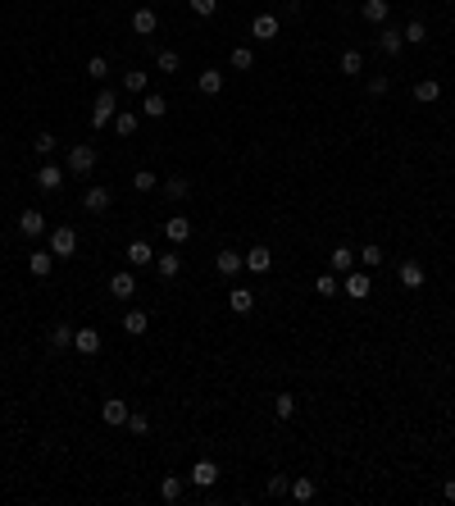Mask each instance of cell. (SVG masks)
<instances>
[{"instance_id": "4dcf8cb0", "label": "cell", "mask_w": 455, "mask_h": 506, "mask_svg": "<svg viewBox=\"0 0 455 506\" xmlns=\"http://www.w3.org/2000/svg\"><path fill=\"white\" fill-rule=\"evenodd\" d=\"M401 37H405V46H423V42H428V23H423V19H410V23L401 28Z\"/></svg>"}, {"instance_id": "d6a6232c", "label": "cell", "mask_w": 455, "mask_h": 506, "mask_svg": "<svg viewBox=\"0 0 455 506\" xmlns=\"http://www.w3.org/2000/svg\"><path fill=\"white\" fill-rule=\"evenodd\" d=\"M201 91H205V96H219V91H223V69H205V73H201Z\"/></svg>"}, {"instance_id": "ee69618b", "label": "cell", "mask_w": 455, "mask_h": 506, "mask_svg": "<svg viewBox=\"0 0 455 506\" xmlns=\"http://www.w3.org/2000/svg\"><path fill=\"white\" fill-rule=\"evenodd\" d=\"M132 188L137 192H155V174L151 169H137V174H132Z\"/></svg>"}, {"instance_id": "8d00e7d4", "label": "cell", "mask_w": 455, "mask_h": 506, "mask_svg": "<svg viewBox=\"0 0 455 506\" xmlns=\"http://www.w3.org/2000/svg\"><path fill=\"white\" fill-rule=\"evenodd\" d=\"M183 479H178V474H169V479H164V484H160V497H164V502H178V497H183Z\"/></svg>"}, {"instance_id": "44dd1931", "label": "cell", "mask_w": 455, "mask_h": 506, "mask_svg": "<svg viewBox=\"0 0 455 506\" xmlns=\"http://www.w3.org/2000/svg\"><path fill=\"white\" fill-rule=\"evenodd\" d=\"M155 23H160V14H155L151 5H141V10L132 14V33H137V37H151V33H155Z\"/></svg>"}, {"instance_id": "d6986e66", "label": "cell", "mask_w": 455, "mask_h": 506, "mask_svg": "<svg viewBox=\"0 0 455 506\" xmlns=\"http://www.w3.org/2000/svg\"><path fill=\"white\" fill-rule=\"evenodd\" d=\"M214 269H219L223 278H232L237 269H246V255H241V251H219V255H214Z\"/></svg>"}, {"instance_id": "1f68e13d", "label": "cell", "mask_w": 455, "mask_h": 506, "mask_svg": "<svg viewBox=\"0 0 455 506\" xmlns=\"http://www.w3.org/2000/svg\"><path fill=\"white\" fill-rule=\"evenodd\" d=\"M109 128L119 132V137H132V132H137V114H132V110H119L114 119H109Z\"/></svg>"}, {"instance_id": "6da1fadb", "label": "cell", "mask_w": 455, "mask_h": 506, "mask_svg": "<svg viewBox=\"0 0 455 506\" xmlns=\"http://www.w3.org/2000/svg\"><path fill=\"white\" fill-rule=\"evenodd\" d=\"M114 114H119V96L105 87L96 96V105H91V128H109V119H114Z\"/></svg>"}, {"instance_id": "c3c4849f", "label": "cell", "mask_w": 455, "mask_h": 506, "mask_svg": "<svg viewBox=\"0 0 455 506\" xmlns=\"http://www.w3.org/2000/svg\"><path fill=\"white\" fill-rule=\"evenodd\" d=\"M192 10H196V14H201V19H210V14H214V10H219V0H192Z\"/></svg>"}, {"instance_id": "ffe728a7", "label": "cell", "mask_w": 455, "mask_h": 506, "mask_svg": "<svg viewBox=\"0 0 455 506\" xmlns=\"http://www.w3.org/2000/svg\"><path fill=\"white\" fill-rule=\"evenodd\" d=\"M192 484L196 488H214L219 484V465L214 461H196L192 465Z\"/></svg>"}, {"instance_id": "d4e9b609", "label": "cell", "mask_w": 455, "mask_h": 506, "mask_svg": "<svg viewBox=\"0 0 455 506\" xmlns=\"http://www.w3.org/2000/svg\"><path fill=\"white\" fill-rule=\"evenodd\" d=\"M328 264H333V274H337V278L351 274V269H355V251H351V246H337V251L328 255Z\"/></svg>"}, {"instance_id": "7a4b0ae2", "label": "cell", "mask_w": 455, "mask_h": 506, "mask_svg": "<svg viewBox=\"0 0 455 506\" xmlns=\"http://www.w3.org/2000/svg\"><path fill=\"white\" fill-rule=\"evenodd\" d=\"M342 292H346L351 301H364L369 292H373V278H369V269H351V274H342Z\"/></svg>"}, {"instance_id": "8992f818", "label": "cell", "mask_w": 455, "mask_h": 506, "mask_svg": "<svg viewBox=\"0 0 455 506\" xmlns=\"http://www.w3.org/2000/svg\"><path fill=\"white\" fill-rule=\"evenodd\" d=\"M128 415H132L128 401H119V397H109L105 406H100V419H105L109 429H123V424H128Z\"/></svg>"}, {"instance_id": "e0dca14e", "label": "cell", "mask_w": 455, "mask_h": 506, "mask_svg": "<svg viewBox=\"0 0 455 506\" xmlns=\"http://www.w3.org/2000/svg\"><path fill=\"white\" fill-rule=\"evenodd\" d=\"M246 269H250V274H269V269H273V251H269V246H250V251H246Z\"/></svg>"}, {"instance_id": "f1b7e54d", "label": "cell", "mask_w": 455, "mask_h": 506, "mask_svg": "<svg viewBox=\"0 0 455 506\" xmlns=\"http://www.w3.org/2000/svg\"><path fill=\"white\" fill-rule=\"evenodd\" d=\"M337 69H342V73H346V78H360V73H364V55H360V51H342V60H337Z\"/></svg>"}, {"instance_id": "30bf717a", "label": "cell", "mask_w": 455, "mask_h": 506, "mask_svg": "<svg viewBox=\"0 0 455 506\" xmlns=\"http://www.w3.org/2000/svg\"><path fill=\"white\" fill-rule=\"evenodd\" d=\"M278 14H255V19H250V37H260V42H273V37H278Z\"/></svg>"}, {"instance_id": "d590c367", "label": "cell", "mask_w": 455, "mask_h": 506, "mask_svg": "<svg viewBox=\"0 0 455 506\" xmlns=\"http://www.w3.org/2000/svg\"><path fill=\"white\" fill-rule=\"evenodd\" d=\"M273 410H278V419H292L296 415V392H278L273 397Z\"/></svg>"}, {"instance_id": "5bb4252c", "label": "cell", "mask_w": 455, "mask_h": 506, "mask_svg": "<svg viewBox=\"0 0 455 506\" xmlns=\"http://www.w3.org/2000/svg\"><path fill=\"white\" fill-rule=\"evenodd\" d=\"M287 497H292V502H315V497H319V484H315V479H310V474H301V479H292V488H287Z\"/></svg>"}, {"instance_id": "cb8c5ba5", "label": "cell", "mask_w": 455, "mask_h": 506, "mask_svg": "<svg viewBox=\"0 0 455 506\" xmlns=\"http://www.w3.org/2000/svg\"><path fill=\"white\" fill-rule=\"evenodd\" d=\"M50 269H55V251H32L28 255V274L32 278H46Z\"/></svg>"}, {"instance_id": "7402d4cb", "label": "cell", "mask_w": 455, "mask_h": 506, "mask_svg": "<svg viewBox=\"0 0 455 506\" xmlns=\"http://www.w3.org/2000/svg\"><path fill=\"white\" fill-rule=\"evenodd\" d=\"M437 96H442V82H437V78H419V82H414V100H419V105H433Z\"/></svg>"}, {"instance_id": "2e32d148", "label": "cell", "mask_w": 455, "mask_h": 506, "mask_svg": "<svg viewBox=\"0 0 455 506\" xmlns=\"http://www.w3.org/2000/svg\"><path fill=\"white\" fill-rule=\"evenodd\" d=\"M128 264H132V269H146V264H155V246L141 242V237H137V242H128Z\"/></svg>"}, {"instance_id": "ab89813d", "label": "cell", "mask_w": 455, "mask_h": 506, "mask_svg": "<svg viewBox=\"0 0 455 506\" xmlns=\"http://www.w3.org/2000/svg\"><path fill=\"white\" fill-rule=\"evenodd\" d=\"M178 64H183L178 51H160V55H155V69H160V73H178Z\"/></svg>"}, {"instance_id": "ba28073f", "label": "cell", "mask_w": 455, "mask_h": 506, "mask_svg": "<svg viewBox=\"0 0 455 506\" xmlns=\"http://www.w3.org/2000/svg\"><path fill=\"white\" fill-rule=\"evenodd\" d=\"M228 310L232 315H250L255 310V292L250 287H228Z\"/></svg>"}, {"instance_id": "4316f807", "label": "cell", "mask_w": 455, "mask_h": 506, "mask_svg": "<svg viewBox=\"0 0 455 506\" xmlns=\"http://www.w3.org/2000/svg\"><path fill=\"white\" fill-rule=\"evenodd\" d=\"M19 228L28 233V237H41V233H46V215H41V210H23V215H19Z\"/></svg>"}, {"instance_id": "7dc6e473", "label": "cell", "mask_w": 455, "mask_h": 506, "mask_svg": "<svg viewBox=\"0 0 455 506\" xmlns=\"http://www.w3.org/2000/svg\"><path fill=\"white\" fill-rule=\"evenodd\" d=\"M387 87H391V82H387V78H369V96H387Z\"/></svg>"}, {"instance_id": "b9f144b4", "label": "cell", "mask_w": 455, "mask_h": 506, "mask_svg": "<svg viewBox=\"0 0 455 506\" xmlns=\"http://www.w3.org/2000/svg\"><path fill=\"white\" fill-rule=\"evenodd\" d=\"M123 87H128V91H137V96H146V73H141V69L123 73Z\"/></svg>"}, {"instance_id": "9a60e30c", "label": "cell", "mask_w": 455, "mask_h": 506, "mask_svg": "<svg viewBox=\"0 0 455 506\" xmlns=\"http://www.w3.org/2000/svg\"><path fill=\"white\" fill-rule=\"evenodd\" d=\"M387 14H391L387 0H364V5H360V19L373 23V28H382V23H387Z\"/></svg>"}, {"instance_id": "681fc988", "label": "cell", "mask_w": 455, "mask_h": 506, "mask_svg": "<svg viewBox=\"0 0 455 506\" xmlns=\"http://www.w3.org/2000/svg\"><path fill=\"white\" fill-rule=\"evenodd\" d=\"M442 497H446V502L455 506V479H446V484H442Z\"/></svg>"}, {"instance_id": "5b68a950", "label": "cell", "mask_w": 455, "mask_h": 506, "mask_svg": "<svg viewBox=\"0 0 455 506\" xmlns=\"http://www.w3.org/2000/svg\"><path fill=\"white\" fill-rule=\"evenodd\" d=\"M100 347H105V338L96 329H73V352L77 356H96Z\"/></svg>"}, {"instance_id": "f6af8a7d", "label": "cell", "mask_w": 455, "mask_h": 506, "mask_svg": "<svg viewBox=\"0 0 455 506\" xmlns=\"http://www.w3.org/2000/svg\"><path fill=\"white\" fill-rule=\"evenodd\" d=\"M32 151L41 155V160H50V151H55V137H50V132H37V142H32Z\"/></svg>"}, {"instance_id": "f546056e", "label": "cell", "mask_w": 455, "mask_h": 506, "mask_svg": "<svg viewBox=\"0 0 455 506\" xmlns=\"http://www.w3.org/2000/svg\"><path fill=\"white\" fill-rule=\"evenodd\" d=\"M355 264H360V269H378V264H382V246H378V242L360 246V251H355Z\"/></svg>"}, {"instance_id": "836d02e7", "label": "cell", "mask_w": 455, "mask_h": 506, "mask_svg": "<svg viewBox=\"0 0 455 506\" xmlns=\"http://www.w3.org/2000/svg\"><path fill=\"white\" fill-rule=\"evenodd\" d=\"M50 347H55V352L73 347V324H55V329H50Z\"/></svg>"}, {"instance_id": "74e56055", "label": "cell", "mask_w": 455, "mask_h": 506, "mask_svg": "<svg viewBox=\"0 0 455 506\" xmlns=\"http://www.w3.org/2000/svg\"><path fill=\"white\" fill-rule=\"evenodd\" d=\"M228 60H232V69H237V73H246V69L255 64V51H250V46H237V51H232Z\"/></svg>"}, {"instance_id": "ac0fdd59", "label": "cell", "mask_w": 455, "mask_h": 506, "mask_svg": "<svg viewBox=\"0 0 455 506\" xmlns=\"http://www.w3.org/2000/svg\"><path fill=\"white\" fill-rule=\"evenodd\" d=\"M109 292H114L119 301H128L132 292H137V274H132V269H119V274L109 278Z\"/></svg>"}, {"instance_id": "8fae6325", "label": "cell", "mask_w": 455, "mask_h": 506, "mask_svg": "<svg viewBox=\"0 0 455 506\" xmlns=\"http://www.w3.org/2000/svg\"><path fill=\"white\" fill-rule=\"evenodd\" d=\"M37 188H41V192H59V188H64V169L46 160V165L37 169Z\"/></svg>"}, {"instance_id": "277c9868", "label": "cell", "mask_w": 455, "mask_h": 506, "mask_svg": "<svg viewBox=\"0 0 455 506\" xmlns=\"http://www.w3.org/2000/svg\"><path fill=\"white\" fill-rule=\"evenodd\" d=\"M396 278H401V287H410V292H419V287L428 283V269H423L419 260H401V269H396Z\"/></svg>"}, {"instance_id": "52a82bcc", "label": "cell", "mask_w": 455, "mask_h": 506, "mask_svg": "<svg viewBox=\"0 0 455 506\" xmlns=\"http://www.w3.org/2000/svg\"><path fill=\"white\" fill-rule=\"evenodd\" d=\"M68 169H73V174H91V169H96V146H73V151H68Z\"/></svg>"}, {"instance_id": "83f0119b", "label": "cell", "mask_w": 455, "mask_h": 506, "mask_svg": "<svg viewBox=\"0 0 455 506\" xmlns=\"http://www.w3.org/2000/svg\"><path fill=\"white\" fill-rule=\"evenodd\" d=\"M155 274H160V278H178V274H183V255H174V251L155 255Z\"/></svg>"}, {"instance_id": "9c48e42d", "label": "cell", "mask_w": 455, "mask_h": 506, "mask_svg": "<svg viewBox=\"0 0 455 506\" xmlns=\"http://www.w3.org/2000/svg\"><path fill=\"white\" fill-rule=\"evenodd\" d=\"M378 51H382V55H401V51H405L401 28H387V23H382V28H378Z\"/></svg>"}, {"instance_id": "7bdbcfd3", "label": "cell", "mask_w": 455, "mask_h": 506, "mask_svg": "<svg viewBox=\"0 0 455 506\" xmlns=\"http://www.w3.org/2000/svg\"><path fill=\"white\" fill-rule=\"evenodd\" d=\"M315 292H319V297H337V274H319L315 278Z\"/></svg>"}, {"instance_id": "bcb514c9", "label": "cell", "mask_w": 455, "mask_h": 506, "mask_svg": "<svg viewBox=\"0 0 455 506\" xmlns=\"http://www.w3.org/2000/svg\"><path fill=\"white\" fill-rule=\"evenodd\" d=\"M287 488H292L287 474H273V479H269V497H287Z\"/></svg>"}, {"instance_id": "e575fe53", "label": "cell", "mask_w": 455, "mask_h": 506, "mask_svg": "<svg viewBox=\"0 0 455 506\" xmlns=\"http://www.w3.org/2000/svg\"><path fill=\"white\" fill-rule=\"evenodd\" d=\"M164 197L169 201H187L192 197V183H187V178H169V183H164Z\"/></svg>"}, {"instance_id": "7c38bea8", "label": "cell", "mask_w": 455, "mask_h": 506, "mask_svg": "<svg viewBox=\"0 0 455 506\" xmlns=\"http://www.w3.org/2000/svg\"><path fill=\"white\" fill-rule=\"evenodd\" d=\"M164 237H169V242H174V246L192 242V219H187V215H174V219L164 224Z\"/></svg>"}, {"instance_id": "4fadbf2b", "label": "cell", "mask_w": 455, "mask_h": 506, "mask_svg": "<svg viewBox=\"0 0 455 506\" xmlns=\"http://www.w3.org/2000/svg\"><path fill=\"white\" fill-rule=\"evenodd\" d=\"M109 206H114L109 188H87V197H82V210H87V215H105Z\"/></svg>"}, {"instance_id": "3957f363", "label": "cell", "mask_w": 455, "mask_h": 506, "mask_svg": "<svg viewBox=\"0 0 455 506\" xmlns=\"http://www.w3.org/2000/svg\"><path fill=\"white\" fill-rule=\"evenodd\" d=\"M50 251H55V260H64V255H77V228H55L50 233Z\"/></svg>"}, {"instance_id": "f35d334b", "label": "cell", "mask_w": 455, "mask_h": 506, "mask_svg": "<svg viewBox=\"0 0 455 506\" xmlns=\"http://www.w3.org/2000/svg\"><path fill=\"white\" fill-rule=\"evenodd\" d=\"M87 78L105 82V78H109V60H105V55H91V60H87Z\"/></svg>"}, {"instance_id": "603a6c76", "label": "cell", "mask_w": 455, "mask_h": 506, "mask_svg": "<svg viewBox=\"0 0 455 506\" xmlns=\"http://www.w3.org/2000/svg\"><path fill=\"white\" fill-rule=\"evenodd\" d=\"M141 114H146V119H164V114H169V100H164L160 91H146V96H141Z\"/></svg>"}, {"instance_id": "60d3db41", "label": "cell", "mask_w": 455, "mask_h": 506, "mask_svg": "<svg viewBox=\"0 0 455 506\" xmlns=\"http://www.w3.org/2000/svg\"><path fill=\"white\" fill-rule=\"evenodd\" d=\"M128 433L146 438V433H151V415H141V410H132V415H128Z\"/></svg>"}, {"instance_id": "484cf974", "label": "cell", "mask_w": 455, "mask_h": 506, "mask_svg": "<svg viewBox=\"0 0 455 506\" xmlns=\"http://www.w3.org/2000/svg\"><path fill=\"white\" fill-rule=\"evenodd\" d=\"M146 329H151V315H146V310H128V315H123V333H128V338H141Z\"/></svg>"}]
</instances>
